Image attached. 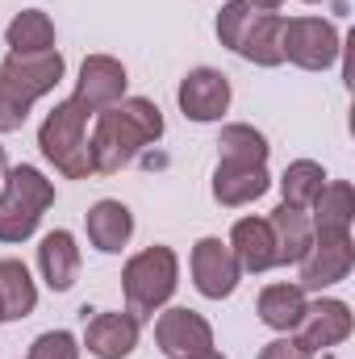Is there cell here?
Masks as SVG:
<instances>
[{"label": "cell", "instance_id": "f1b7e54d", "mask_svg": "<svg viewBox=\"0 0 355 359\" xmlns=\"http://www.w3.org/2000/svg\"><path fill=\"white\" fill-rule=\"evenodd\" d=\"M255 4H260L264 13H280V4H284V0H255Z\"/></svg>", "mask_w": 355, "mask_h": 359}, {"label": "cell", "instance_id": "ffe728a7", "mask_svg": "<svg viewBox=\"0 0 355 359\" xmlns=\"http://www.w3.org/2000/svg\"><path fill=\"white\" fill-rule=\"evenodd\" d=\"M239 55L255 67H280L284 63V17L280 13H260L243 34Z\"/></svg>", "mask_w": 355, "mask_h": 359}, {"label": "cell", "instance_id": "e0dca14e", "mask_svg": "<svg viewBox=\"0 0 355 359\" xmlns=\"http://www.w3.org/2000/svg\"><path fill=\"white\" fill-rule=\"evenodd\" d=\"M230 251L239 259L243 271H272L276 264V238H272V226L267 217H239L234 230H230Z\"/></svg>", "mask_w": 355, "mask_h": 359}, {"label": "cell", "instance_id": "cb8c5ba5", "mask_svg": "<svg viewBox=\"0 0 355 359\" xmlns=\"http://www.w3.org/2000/svg\"><path fill=\"white\" fill-rule=\"evenodd\" d=\"M217 151H222V163H267V155H272L264 134L255 126H243V121L222 126Z\"/></svg>", "mask_w": 355, "mask_h": 359}, {"label": "cell", "instance_id": "8992f818", "mask_svg": "<svg viewBox=\"0 0 355 359\" xmlns=\"http://www.w3.org/2000/svg\"><path fill=\"white\" fill-rule=\"evenodd\" d=\"M343 55V34L326 17H284V59L301 72H326Z\"/></svg>", "mask_w": 355, "mask_h": 359}, {"label": "cell", "instance_id": "30bf717a", "mask_svg": "<svg viewBox=\"0 0 355 359\" xmlns=\"http://www.w3.org/2000/svg\"><path fill=\"white\" fill-rule=\"evenodd\" d=\"M126 84H130V76H126L121 59H113V55H88L80 63V80H76V96L72 100L80 109H88V113H105L117 100H126Z\"/></svg>", "mask_w": 355, "mask_h": 359}, {"label": "cell", "instance_id": "9a60e30c", "mask_svg": "<svg viewBox=\"0 0 355 359\" xmlns=\"http://www.w3.org/2000/svg\"><path fill=\"white\" fill-rule=\"evenodd\" d=\"M272 238H276V264H301L314 247V222H309V209H297V205H276L272 217Z\"/></svg>", "mask_w": 355, "mask_h": 359}, {"label": "cell", "instance_id": "9c48e42d", "mask_svg": "<svg viewBox=\"0 0 355 359\" xmlns=\"http://www.w3.org/2000/svg\"><path fill=\"white\" fill-rule=\"evenodd\" d=\"M239 280H243V268H239L230 243H222V238H201V243L192 247V284H196L201 297L226 301V297L239 288Z\"/></svg>", "mask_w": 355, "mask_h": 359}, {"label": "cell", "instance_id": "52a82bcc", "mask_svg": "<svg viewBox=\"0 0 355 359\" xmlns=\"http://www.w3.org/2000/svg\"><path fill=\"white\" fill-rule=\"evenodd\" d=\"M351 305L347 301H335V297H318V301H305V313H301V322L293 326V339L309 351V355H318V351H330V347H339V343H347L351 339Z\"/></svg>", "mask_w": 355, "mask_h": 359}, {"label": "cell", "instance_id": "ba28073f", "mask_svg": "<svg viewBox=\"0 0 355 359\" xmlns=\"http://www.w3.org/2000/svg\"><path fill=\"white\" fill-rule=\"evenodd\" d=\"M301 268V288H314V292H322V288H330V284H339V280H347L355 268V247H351V234H314V247H309V255L297 264Z\"/></svg>", "mask_w": 355, "mask_h": 359}, {"label": "cell", "instance_id": "6da1fadb", "mask_svg": "<svg viewBox=\"0 0 355 359\" xmlns=\"http://www.w3.org/2000/svg\"><path fill=\"white\" fill-rule=\"evenodd\" d=\"M163 138V113L155 100L147 96H126L117 100L113 109L96 113V126H92V168L96 176H113L121 168H130L142 147L159 142Z\"/></svg>", "mask_w": 355, "mask_h": 359}, {"label": "cell", "instance_id": "f546056e", "mask_svg": "<svg viewBox=\"0 0 355 359\" xmlns=\"http://www.w3.org/2000/svg\"><path fill=\"white\" fill-rule=\"evenodd\" d=\"M4 172H8V159H4V147H0V180H4Z\"/></svg>", "mask_w": 355, "mask_h": 359}, {"label": "cell", "instance_id": "7c38bea8", "mask_svg": "<svg viewBox=\"0 0 355 359\" xmlns=\"http://www.w3.org/2000/svg\"><path fill=\"white\" fill-rule=\"evenodd\" d=\"M180 113L188 121H222L226 109H230V80L217 72V67H192L176 88Z\"/></svg>", "mask_w": 355, "mask_h": 359}, {"label": "cell", "instance_id": "d6a6232c", "mask_svg": "<svg viewBox=\"0 0 355 359\" xmlns=\"http://www.w3.org/2000/svg\"><path fill=\"white\" fill-rule=\"evenodd\" d=\"M0 322H4V318H0Z\"/></svg>", "mask_w": 355, "mask_h": 359}, {"label": "cell", "instance_id": "83f0119b", "mask_svg": "<svg viewBox=\"0 0 355 359\" xmlns=\"http://www.w3.org/2000/svg\"><path fill=\"white\" fill-rule=\"evenodd\" d=\"M260 359H314V355L297 339H272L264 351H260Z\"/></svg>", "mask_w": 355, "mask_h": 359}, {"label": "cell", "instance_id": "7a4b0ae2", "mask_svg": "<svg viewBox=\"0 0 355 359\" xmlns=\"http://www.w3.org/2000/svg\"><path fill=\"white\" fill-rule=\"evenodd\" d=\"M63 55L59 50H38V55H8L0 63V134H13L25 126L34 100L63 80Z\"/></svg>", "mask_w": 355, "mask_h": 359}, {"label": "cell", "instance_id": "4dcf8cb0", "mask_svg": "<svg viewBox=\"0 0 355 359\" xmlns=\"http://www.w3.org/2000/svg\"><path fill=\"white\" fill-rule=\"evenodd\" d=\"M196 359H226L222 351H205V355H196Z\"/></svg>", "mask_w": 355, "mask_h": 359}, {"label": "cell", "instance_id": "3957f363", "mask_svg": "<svg viewBox=\"0 0 355 359\" xmlns=\"http://www.w3.org/2000/svg\"><path fill=\"white\" fill-rule=\"evenodd\" d=\"M38 151L55 163V172H63L67 180L96 176L92 147H88V109H80L76 100L55 104L46 113V121L38 126Z\"/></svg>", "mask_w": 355, "mask_h": 359}, {"label": "cell", "instance_id": "4fadbf2b", "mask_svg": "<svg viewBox=\"0 0 355 359\" xmlns=\"http://www.w3.org/2000/svg\"><path fill=\"white\" fill-rule=\"evenodd\" d=\"M138 334H142V322L126 309H113V313H92L88 326H84V347L96 359H126L134 355L138 347Z\"/></svg>", "mask_w": 355, "mask_h": 359}, {"label": "cell", "instance_id": "44dd1931", "mask_svg": "<svg viewBox=\"0 0 355 359\" xmlns=\"http://www.w3.org/2000/svg\"><path fill=\"white\" fill-rule=\"evenodd\" d=\"M38 305V288L29 280V271L21 259H0V318L4 322H21L29 318Z\"/></svg>", "mask_w": 355, "mask_h": 359}, {"label": "cell", "instance_id": "484cf974", "mask_svg": "<svg viewBox=\"0 0 355 359\" xmlns=\"http://www.w3.org/2000/svg\"><path fill=\"white\" fill-rule=\"evenodd\" d=\"M264 8L255 4V0H230V4H222V13H217V42L222 46H230V50H239V42H243V34H247V25L260 17Z\"/></svg>", "mask_w": 355, "mask_h": 359}, {"label": "cell", "instance_id": "ac0fdd59", "mask_svg": "<svg viewBox=\"0 0 355 359\" xmlns=\"http://www.w3.org/2000/svg\"><path fill=\"white\" fill-rule=\"evenodd\" d=\"M84 226H88V243L105 255L126 251V243L134 238V213L121 201H96L84 217Z\"/></svg>", "mask_w": 355, "mask_h": 359}, {"label": "cell", "instance_id": "277c9868", "mask_svg": "<svg viewBox=\"0 0 355 359\" xmlns=\"http://www.w3.org/2000/svg\"><path fill=\"white\" fill-rule=\"evenodd\" d=\"M180 284V259L172 247L155 243L147 251H138L126 268H121V292H126V309L142 322L155 318Z\"/></svg>", "mask_w": 355, "mask_h": 359}, {"label": "cell", "instance_id": "8fae6325", "mask_svg": "<svg viewBox=\"0 0 355 359\" xmlns=\"http://www.w3.org/2000/svg\"><path fill=\"white\" fill-rule=\"evenodd\" d=\"M155 343H159V351L168 359H196V355H205V351H213V326L201 313L176 305V309L159 313Z\"/></svg>", "mask_w": 355, "mask_h": 359}, {"label": "cell", "instance_id": "1f68e13d", "mask_svg": "<svg viewBox=\"0 0 355 359\" xmlns=\"http://www.w3.org/2000/svg\"><path fill=\"white\" fill-rule=\"evenodd\" d=\"M309 4H314V0H309Z\"/></svg>", "mask_w": 355, "mask_h": 359}, {"label": "cell", "instance_id": "d4e9b609", "mask_svg": "<svg viewBox=\"0 0 355 359\" xmlns=\"http://www.w3.org/2000/svg\"><path fill=\"white\" fill-rule=\"evenodd\" d=\"M322 188H326V172H322V163H314V159H297V163H288L284 176H280L284 205H297V209H309Z\"/></svg>", "mask_w": 355, "mask_h": 359}, {"label": "cell", "instance_id": "603a6c76", "mask_svg": "<svg viewBox=\"0 0 355 359\" xmlns=\"http://www.w3.org/2000/svg\"><path fill=\"white\" fill-rule=\"evenodd\" d=\"M305 313V288L301 284H267L260 292V322L288 334Z\"/></svg>", "mask_w": 355, "mask_h": 359}, {"label": "cell", "instance_id": "7402d4cb", "mask_svg": "<svg viewBox=\"0 0 355 359\" xmlns=\"http://www.w3.org/2000/svg\"><path fill=\"white\" fill-rule=\"evenodd\" d=\"M8 55H38V50H55V21L42 8H25L8 21L4 29Z\"/></svg>", "mask_w": 355, "mask_h": 359}, {"label": "cell", "instance_id": "d6986e66", "mask_svg": "<svg viewBox=\"0 0 355 359\" xmlns=\"http://www.w3.org/2000/svg\"><path fill=\"white\" fill-rule=\"evenodd\" d=\"M309 222H314V234H351L355 188L347 180H326V188L309 205Z\"/></svg>", "mask_w": 355, "mask_h": 359}, {"label": "cell", "instance_id": "4316f807", "mask_svg": "<svg viewBox=\"0 0 355 359\" xmlns=\"http://www.w3.org/2000/svg\"><path fill=\"white\" fill-rule=\"evenodd\" d=\"M29 359H80V339L67 330H46L29 343Z\"/></svg>", "mask_w": 355, "mask_h": 359}, {"label": "cell", "instance_id": "2e32d148", "mask_svg": "<svg viewBox=\"0 0 355 359\" xmlns=\"http://www.w3.org/2000/svg\"><path fill=\"white\" fill-rule=\"evenodd\" d=\"M38 271H42L51 292H67L76 284V276H80V247H76L72 230H51L38 243Z\"/></svg>", "mask_w": 355, "mask_h": 359}, {"label": "cell", "instance_id": "5bb4252c", "mask_svg": "<svg viewBox=\"0 0 355 359\" xmlns=\"http://www.w3.org/2000/svg\"><path fill=\"white\" fill-rule=\"evenodd\" d=\"M267 188H272L267 163H222L217 159V168H213V201L226 209L260 201Z\"/></svg>", "mask_w": 355, "mask_h": 359}, {"label": "cell", "instance_id": "5b68a950", "mask_svg": "<svg viewBox=\"0 0 355 359\" xmlns=\"http://www.w3.org/2000/svg\"><path fill=\"white\" fill-rule=\"evenodd\" d=\"M51 205H55V184L38 168L29 163L8 168L0 192V243H25Z\"/></svg>", "mask_w": 355, "mask_h": 359}]
</instances>
